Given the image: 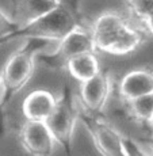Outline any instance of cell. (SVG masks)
<instances>
[{
  "instance_id": "cell-1",
  "label": "cell",
  "mask_w": 153,
  "mask_h": 156,
  "mask_svg": "<svg viewBox=\"0 0 153 156\" xmlns=\"http://www.w3.org/2000/svg\"><path fill=\"white\" fill-rule=\"evenodd\" d=\"M95 49L110 55H129L140 48L144 35L123 15L115 11L100 14L91 29Z\"/></svg>"
},
{
  "instance_id": "cell-2",
  "label": "cell",
  "mask_w": 153,
  "mask_h": 156,
  "mask_svg": "<svg viewBox=\"0 0 153 156\" xmlns=\"http://www.w3.org/2000/svg\"><path fill=\"white\" fill-rule=\"evenodd\" d=\"M82 118L91 134L95 148L102 156H126L125 136H122L115 126L98 117V114L85 110L82 113Z\"/></svg>"
},
{
  "instance_id": "cell-3",
  "label": "cell",
  "mask_w": 153,
  "mask_h": 156,
  "mask_svg": "<svg viewBox=\"0 0 153 156\" xmlns=\"http://www.w3.org/2000/svg\"><path fill=\"white\" fill-rule=\"evenodd\" d=\"M19 141L31 156H52L58 145L46 122L27 119L20 128Z\"/></svg>"
},
{
  "instance_id": "cell-4",
  "label": "cell",
  "mask_w": 153,
  "mask_h": 156,
  "mask_svg": "<svg viewBox=\"0 0 153 156\" xmlns=\"http://www.w3.org/2000/svg\"><path fill=\"white\" fill-rule=\"evenodd\" d=\"M76 26H79L76 16L69 8L61 4L57 10L35 22L29 29L34 35H38L41 38L61 41Z\"/></svg>"
},
{
  "instance_id": "cell-5",
  "label": "cell",
  "mask_w": 153,
  "mask_h": 156,
  "mask_svg": "<svg viewBox=\"0 0 153 156\" xmlns=\"http://www.w3.org/2000/svg\"><path fill=\"white\" fill-rule=\"evenodd\" d=\"M34 67L35 58L30 52H18L8 58L2 72V79L7 95L16 94L27 84L34 73Z\"/></svg>"
},
{
  "instance_id": "cell-6",
  "label": "cell",
  "mask_w": 153,
  "mask_h": 156,
  "mask_svg": "<svg viewBox=\"0 0 153 156\" xmlns=\"http://www.w3.org/2000/svg\"><path fill=\"white\" fill-rule=\"evenodd\" d=\"M76 118L77 113L72 107L69 101L64 95L58 97L54 110L46 119L47 128L50 129L58 145L65 147V148L69 147L73 137L75 126H76Z\"/></svg>"
},
{
  "instance_id": "cell-7",
  "label": "cell",
  "mask_w": 153,
  "mask_h": 156,
  "mask_svg": "<svg viewBox=\"0 0 153 156\" xmlns=\"http://www.w3.org/2000/svg\"><path fill=\"white\" fill-rule=\"evenodd\" d=\"M111 91L110 77L103 72H99L96 76L85 80L80 86L82 103L85 107V112L99 114L104 109Z\"/></svg>"
},
{
  "instance_id": "cell-8",
  "label": "cell",
  "mask_w": 153,
  "mask_h": 156,
  "mask_svg": "<svg viewBox=\"0 0 153 156\" xmlns=\"http://www.w3.org/2000/svg\"><path fill=\"white\" fill-rule=\"evenodd\" d=\"M151 94H153V69H133L126 73L119 83V97L127 103Z\"/></svg>"
},
{
  "instance_id": "cell-9",
  "label": "cell",
  "mask_w": 153,
  "mask_h": 156,
  "mask_svg": "<svg viewBox=\"0 0 153 156\" xmlns=\"http://www.w3.org/2000/svg\"><path fill=\"white\" fill-rule=\"evenodd\" d=\"M58 97L47 90H35L25 98L22 105L23 115L27 121L46 122L54 110Z\"/></svg>"
},
{
  "instance_id": "cell-10",
  "label": "cell",
  "mask_w": 153,
  "mask_h": 156,
  "mask_svg": "<svg viewBox=\"0 0 153 156\" xmlns=\"http://www.w3.org/2000/svg\"><path fill=\"white\" fill-rule=\"evenodd\" d=\"M95 52L96 49H95L91 30L88 31L82 26H76L58 44V53L65 61L73 58V57L85 55V53Z\"/></svg>"
},
{
  "instance_id": "cell-11",
  "label": "cell",
  "mask_w": 153,
  "mask_h": 156,
  "mask_svg": "<svg viewBox=\"0 0 153 156\" xmlns=\"http://www.w3.org/2000/svg\"><path fill=\"white\" fill-rule=\"evenodd\" d=\"M61 5L60 0H19L18 3V20L22 26L30 27L53 12Z\"/></svg>"
},
{
  "instance_id": "cell-12",
  "label": "cell",
  "mask_w": 153,
  "mask_h": 156,
  "mask_svg": "<svg viewBox=\"0 0 153 156\" xmlns=\"http://www.w3.org/2000/svg\"><path fill=\"white\" fill-rule=\"evenodd\" d=\"M67 68L69 73L79 80L80 83L96 76L100 72L99 61L95 56V53H85V55L73 57L67 61Z\"/></svg>"
},
{
  "instance_id": "cell-13",
  "label": "cell",
  "mask_w": 153,
  "mask_h": 156,
  "mask_svg": "<svg viewBox=\"0 0 153 156\" xmlns=\"http://www.w3.org/2000/svg\"><path fill=\"white\" fill-rule=\"evenodd\" d=\"M129 113L138 122L148 124L153 117V94L129 102Z\"/></svg>"
},
{
  "instance_id": "cell-14",
  "label": "cell",
  "mask_w": 153,
  "mask_h": 156,
  "mask_svg": "<svg viewBox=\"0 0 153 156\" xmlns=\"http://www.w3.org/2000/svg\"><path fill=\"white\" fill-rule=\"evenodd\" d=\"M129 3L133 12L142 22H146L153 16V0H130Z\"/></svg>"
},
{
  "instance_id": "cell-15",
  "label": "cell",
  "mask_w": 153,
  "mask_h": 156,
  "mask_svg": "<svg viewBox=\"0 0 153 156\" xmlns=\"http://www.w3.org/2000/svg\"><path fill=\"white\" fill-rule=\"evenodd\" d=\"M125 151L126 156H151L146 151H144L138 143H136L130 137H125Z\"/></svg>"
},
{
  "instance_id": "cell-16",
  "label": "cell",
  "mask_w": 153,
  "mask_h": 156,
  "mask_svg": "<svg viewBox=\"0 0 153 156\" xmlns=\"http://www.w3.org/2000/svg\"><path fill=\"white\" fill-rule=\"evenodd\" d=\"M14 25H15L14 20L11 19L4 11L0 10V37L8 34V33L14 29Z\"/></svg>"
},
{
  "instance_id": "cell-17",
  "label": "cell",
  "mask_w": 153,
  "mask_h": 156,
  "mask_svg": "<svg viewBox=\"0 0 153 156\" xmlns=\"http://www.w3.org/2000/svg\"><path fill=\"white\" fill-rule=\"evenodd\" d=\"M7 92H5V87H4V83H3V79H2V75H0V103L3 102V99L5 98Z\"/></svg>"
},
{
  "instance_id": "cell-18",
  "label": "cell",
  "mask_w": 153,
  "mask_h": 156,
  "mask_svg": "<svg viewBox=\"0 0 153 156\" xmlns=\"http://www.w3.org/2000/svg\"><path fill=\"white\" fill-rule=\"evenodd\" d=\"M144 23H145V26L148 27L149 31H151L152 34H153V16H152V18H149V19L146 20V22H144Z\"/></svg>"
},
{
  "instance_id": "cell-19",
  "label": "cell",
  "mask_w": 153,
  "mask_h": 156,
  "mask_svg": "<svg viewBox=\"0 0 153 156\" xmlns=\"http://www.w3.org/2000/svg\"><path fill=\"white\" fill-rule=\"evenodd\" d=\"M148 125H149V128H151V129H152V130H153V117H152V118H151V121H149V122H148Z\"/></svg>"
},
{
  "instance_id": "cell-20",
  "label": "cell",
  "mask_w": 153,
  "mask_h": 156,
  "mask_svg": "<svg viewBox=\"0 0 153 156\" xmlns=\"http://www.w3.org/2000/svg\"><path fill=\"white\" fill-rule=\"evenodd\" d=\"M129 2H130V0H129Z\"/></svg>"
}]
</instances>
